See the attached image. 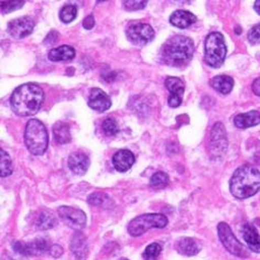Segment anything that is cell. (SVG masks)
I'll list each match as a JSON object with an SVG mask.
<instances>
[{
    "instance_id": "7c38bea8",
    "label": "cell",
    "mask_w": 260,
    "mask_h": 260,
    "mask_svg": "<svg viewBox=\"0 0 260 260\" xmlns=\"http://www.w3.org/2000/svg\"><path fill=\"white\" fill-rule=\"evenodd\" d=\"M88 106L96 110V112L104 113L112 106V101H110V97L104 92V90H102L101 88L94 87L90 89Z\"/></svg>"
},
{
    "instance_id": "603a6c76",
    "label": "cell",
    "mask_w": 260,
    "mask_h": 260,
    "mask_svg": "<svg viewBox=\"0 0 260 260\" xmlns=\"http://www.w3.org/2000/svg\"><path fill=\"white\" fill-rule=\"evenodd\" d=\"M211 86L220 94H229L234 87V80L231 76L218 75L210 81Z\"/></svg>"
},
{
    "instance_id": "52a82bcc",
    "label": "cell",
    "mask_w": 260,
    "mask_h": 260,
    "mask_svg": "<svg viewBox=\"0 0 260 260\" xmlns=\"http://www.w3.org/2000/svg\"><path fill=\"white\" fill-rule=\"evenodd\" d=\"M217 231L220 242H222L225 248L231 253L242 258L248 257V250H247V248L242 243L238 242L229 225L226 223H219L217 226Z\"/></svg>"
},
{
    "instance_id": "4dcf8cb0",
    "label": "cell",
    "mask_w": 260,
    "mask_h": 260,
    "mask_svg": "<svg viewBox=\"0 0 260 260\" xmlns=\"http://www.w3.org/2000/svg\"><path fill=\"white\" fill-rule=\"evenodd\" d=\"M102 128L104 134L106 136H115L119 132L118 123H117V121L114 118H107L104 120Z\"/></svg>"
},
{
    "instance_id": "1f68e13d",
    "label": "cell",
    "mask_w": 260,
    "mask_h": 260,
    "mask_svg": "<svg viewBox=\"0 0 260 260\" xmlns=\"http://www.w3.org/2000/svg\"><path fill=\"white\" fill-rule=\"evenodd\" d=\"M2 5V11L3 14H9L11 11L18 10L19 8H21L24 5V2H19V0H15V2H2L0 3Z\"/></svg>"
},
{
    "instance_id": "4316f807",
    "label": "cell",
    "mask_w": 260,
    "mask_h": 260,
    "mask_svg": "<svg viewBox=\"0 0 260 260\" xmlns=\"http://www.w3.org/2000/svg\"><path fill=\"white\" fill-rule=\"evenodd\" d=\"M0 162H2V165H0L2 166V172H0V174H2L3 178L8 177V175L12 173L14 168H12V161L10 155L5 150L0 151Z\"/></svg>"
},
{
    "instance_id": "4fadbf2b",
    "label": "cell",
    "mask_w": 260,
    "mask_h": 260,
    "mask_svg": "<svg viewBox=\"0 0 260 260\" xmlns=\"http://www.w3.org/2000/svg\"><path fill=\"white\" fill-rule=\"evenodd\" d=\"M14 248L17 252L21 253L24 256H37V255H42L45 251L48 250V243L45 242L44 239H37L35 242L31 243H22V242H17L14 245Z\"/></svg>"
},
{
    "instance_id": "8992f818",
    "label": "cell",
    "mask_w": 260,
    "mask_h": 260,
    "mask_svg": "<svg viewBox=\"0 0 260 260\" xmlns=\"http://www.w3.org/2000/svg\"><path fill=\"white\" fill-rule=\"evenodd\" d=\"M168 218L164 214H144L134 218L128 225V233L134 237H138L150 229H165Z\"/></svg>"
},
{
    "instance_id": "8d00e7d4",
    "label": "cell",
    "mask_w": 260,
    "mask_h": 260,
    "mask_svg": "<svg viewBox=\"0 0 260 260\" xmlns=\"http://www.w3.org/2000/svg\"><path fill=\"white\" fill-rule=\"evenodd\" d=\"M57 37H58V35H57V32H56V31H51L50 34L48 35V37L45 38L44 43H47V44L55 43V42L57 41Z\"/></svg>"
},
{
    "instance_id": "ac0fdd59",
    "label": "cell",
    "mask_w": 260,
    "mask_h": 260,
    "mask_svg": "<svg viewBox=\"0 0 260 260\" xmlns=\"http://www.w3.org/2000/svg\"><path fill=\"white\" fill-rule=\"evenodd\" d=\"M195 22H197V17L186 10L174 11L170 17V23L180 29H185Z\"/></svg>"
},
{
    "instance_id": "8fae6325",
    "label": "cell",
    "mask_w": 260,
    "mask_h": 260,
    "mask_svg": "<svg viewBox=\"0 0 260 260\" xmlns=\"http://www.w3.org/2000/svg\"><path fill=\"white\" fill-rule=\"evenodd\" d=\"M165 84H166V87L169 89V92H170V97H169L168 100L169 106L172 108L180 106L184 95V89H185L184 82L181 79H179V77L169 76L166 79Z\"/></svg>"
},
{
    "instance_id": "277c9868",
    "label": "cell",
    "mask_w": 260,
    "mask_h": 260,
    "mask_svg": "<svg viewBox=\"0 0 260 260\" xmlns=\"http://www.w3.org/2000/svg\"><path fill=\"white\" fill-rule=\"evenodd\" d=\"M24 142L28 150L35 155L43 154L48 149L49 136L47 128L38 119H30L24 130Z\"/></svg>"
},
{
    "instance_id": "cb8c5ba5",
    "label": "cell",
    "mask_w": 260,
    "mask_h": 260,
    "mask_svg": "<svg viewBox=\"0 0 260 260\" xmlns=\"http://www.w3.org/2000/svg\"><path fill=\"white\" fill-rule=\"evenodd\" d=\"M53 134L57 144L67 145L71 141L70 126L67 122H63V121L56 122L53 128Z\"/></svg>"
},
{
    "instance_id": "d4e9b609",
    "label": "cell",
    "mask_w": 260,
    "mask_h": 260,
    "mask_svg": "<svg viewBox=\"0 0 260 260\" xmlns=\"http://www.w3.org/2000/svg\"><path fill=\"white\" fill-rule=\"evenodd\" d=\"M76 16H77V8L74 5H65L60 11V19L64 23L72 22L73 20H75Z\"/></svg>"
},
{
    "instance_id": "e0dca14e",
    "label": "cell",
    "mask_w": 260,
    "mask_h": 260,
    "mask_svg": "<svg viewBox=\"0 0 260 260\" xmlns=\"http://www.w3.org/2000/svg\"><path fill=\"white\" fill-rule=\"evenodd\" d=\"M177 250L183 256H195L202 249V245L197 239L191 237H183L177 243Z\"/></svg>"
},
{
    "instance_id": "7a4b0ae2",
    "label": "cell",
    "mask_w": 260,
    "mask_h": 260,
    "mask_svg": "<svg viewBox=\"0 0 260 260\" xmlns=\"http://www.w3.org/2000/svg\"><path fill=\"white\" fill-rule=\"evenodd\" d=\"M194 42L185 36H174L162 47L161 56L169 67H185L192 60L194 54Z\"/></svg>"
},
{
    "instance_id": "83f0119b",
    "label": "cell",
    "mask_w": 260,
    "mask_h": 260,
    "mask_svg": "<svg viewBox=\"0 0 260 260\" xmlns=\"http://www.w3.org/2000/svg\"><path fill=\"white\" fill-rule=\"evenodd\" d=\"M169 184V175L166 172L154 173L150 179V186L153 188H165Z\"/></svg>"
},
{
    "instance_id": "74e56055",
    "label": "cell",
    "mask_w": 260,
    "mask_h": 260,
    "mask_svg": "<svg viewBox=\"0 0 260 260\" xmlns=\"http://www.w3.org/2000/svg\"><path fill=\"white\" fill-rule=\"evenodd\" d=\"M252 92L255 95L260 96V77H258V79L252 83Z\"/></svg>"
},
{
    "instance_id": "ba28073f",
    "label": "cell",
    "mask_w": 260,
    "mask_h": 260,
    "mask_svg": "<svg viewBox=\"0 0 260 260\" xmlns=\"http://www.w3.org/2000/svg\"><path fill=\"white\" fill-rule=\"evenodd\" d=\"M128 40L135 45H146L154 39V30L150 24L144 22H133L128 25L126 30Z\"/></svg>"
},
{
    "instance_id": "5b68a950",
    "label": "cell",
    "mask_w": 260,
    "mask_h": 260,
    "mask_svg": "<svg viewBox=\"0 0 260 260\" xmlns=\"http://www.w3.org/2000/svg\"><path fill=\"white\" fill-rule=\"evenodd\" d=\"M204 49L205 63L214 69L222 67L227 53V48L223 35L219 34V32H212V34H210L206 37Z\"/></svg>"
},
{
    "instance_id": "9c48e42d",
    "label": "cell",
    "mask_w": 260,
    "mask_h": 260,
    "mask_svg": "<svg viewBox=\"0 0 260 260\" xmlns=\"http://www.w3.org/2000/svg\"><path fill=\"white\" fill-rule=\"evenodd\" d=\"M58 216L68 226L75 230H81L86 224V215L81 210L71 206H61L57 210Z\"/></svg>"
},
{
    "instance_id": "6da1fadb",
    "label": "cell",
    "mask_w": 260,
    "mask_h": 260,
    "mask_svg": "<svg viewBox=\"0 0 260 260\" xmlns=\"http://www.w3.org/2000/svg\"><path fill=\"white\" fill-rule=\"evenodd\" d=\"M43 101V89L38 84L27 83L14 90L10 97V105L17 115L28 117L39 112Z\"/></svg>"
},
{
    "instance_id": "44dd1931",
    "label": "cell",
    "mask_w": 260,
    "mask_h": 260,
    "mask_svg": "<svg viewBox=\"0 0 260 260\" xmlns=\"http://www.w3.org/2000/svg\"><path fill=\"white\" fill-rule=\"evenodd\" d=\"M234 123L240 129L256 126L260 123V113L258 110H251L246 114H239L234 118Z\"/></svg>"
},
{
    "instance_id": "30bf717a",
    "label": "cell",
    "mask_w": 260,
    "mask_h": 260,
    "mask_svg": "<svg viewBox=\"0 0 260 260\" xmlns=\"http://www.w3.org/2000/svg\"><path fill=\"white\" fill-rule=\"evenodd\" d=\"M35 20L31 17H21L14 19L8 23V31L12 38L23 39L31 35L35 29Z\"/></svg>"
},
{
    "instance_id": "f1b7e54d",
    "label": "cell",
    "mask_w": 260,
    "mask_h": 260,
    "mask_svg": "<svg viewBox=\"0 0 260 260\" xmlns=\"http://www.w3.org/2000/svg\"><path fill=\"white\" fill-rule=\"evenodd\" d=\"M161 251L162 247L157 243H153L147 247L142 257H144L145 260H157L158 257L160 256Z\"/></svg>"
},
{
    "instance_id": "ab89813d",
    "label": "cell",
    "mask_w": 260,
    "mask_h": 260,
    "mask_svg": "<svg viewBox=\"0 0 260 260\" xmlns=\"http://www.w3.org/2000/svg\"><path fill=\"white\" fill-rule=\"evenodd\" d=\"M125 260H127V259H125Z\"/></svg>"
},
{
    "instance_id": "f546056e",
    "label": "cell",
    "mask_w": 260,
    "mask_h": 260,
    "mask_svg": "<svg viewBox=\"0 0 260 260\" xmlns=\"http://www.w3.org/2000/svg\"><path fill=\"white\" fill-rule=\"evenodd\" d=\"M108 201H110L108 195L102 192H95L88 198V203L93 206H105Z\"/></svg>"
},
{
    "instance_id": "836d02e7",
    "label": "cell",
    "mask_w": 260,
    "mask_h": 260,
    "mask_svg": "<svg viewBox=\"0 0 260 260\" xmlns=\"http://www.w3.org/2000/svg\"><path fill=\"white\" fill-rule=\"evenodd\" d=\"M123 8L127 11H135V10H140L144 9L148 2H137V0H134V2H123Z\"/></svg>"
},
{
    "instance_id": "3957f363",
    "label": "cell",
    "mask_w": 260,
    "mask_h": 260,
    "mask_svg": "<svg viewBox=\"0 0 260 260\" xmlns=\"http://www.w3.org/2000/svg\"><path fill=\"white\" fill-rule=\"evenodd\" d=\"M231 192L236 199L245 200L260 190V171L251 166L238 168L231 179Z\"/></svg>"
},
{
    "instance_id": "d6986e66",
    "label": "cell",
    "mask_w": 260,
    "mask_h": 260,
    "mask_svg": "<svg viewBox=\"0 0 260 260\" xmlns=\"http://www.w3.org/2000/svg\"><path fill=\"white\" fill-rule=\"evenodd\" d=\"M71 250L73 251L76 258L82 259L87 255L88 252V244L87 239L81 232H76L71 239Z\"/></svg>"
},
{
    "instance_id": "2e32d148",
    "label": "cell",
    "mask_w": 260,
    "mask_h": 260,
    "mask_svg": "<svg viewBox=\"0 0 260 260\" xmlns=\"http://www.w3.org/2000/svg\"><path fill=\"white\" fill-rule=\"evenodd\" d=\"M211 146L213 148V150L218 153L224 152L225 149L227 148L226 132L223 123L217 122L214 125L211 135Z\"/></svg>"
},
{
    "instance_id": "e575fe53",
    "label": "cell",
    "mask_w": 260,
    "mask_h": 260,
    "mask_svg": "<svg viewBox=\"0 0 260 260\" xmlns=\"http://www.w3.org/2000/svg\"><path fill=\"white\" fill-rule=\"evenodd\" d=\"M94 25H95V19H94V17H93L92 15H89V16H87L85 19H84L83 27L85 28L86 30L93 29Z\"/></svg>"
},
{
    "instance_id": "f35d334b",
    "label": "cell",
    "mask_w": 260,
    "mask_h": 260,
    "mask_svg": "<svg viewBox=\"0 0 260 260\" xmlns=\"http://www.w3.org/2000/svg\"><path fill=\"white\" fill-rule=\"evenodd\" d=\"M253 8H255V10L260 15V0H257V2H255V5H253Z\"/></svg>"
},
{
    "instance_id": "d6a6232c",
    "label": "cell",
    "mask_w": 260,
    "mask_h": 260,
    "mask_svg": "<svg viewBox=\"0 0 260 260\" xmlns=\"http://www.w3.org/2000/svg\"><path fill=\"white\" fill-rule=\"evenodd\" d=\"M248 41L250 44H258L260 43V23L253 25V27L248 32Z\"/></svg>"
},
{
    "instance_id": "7402d4cb",
    "label": "cell",
    "mask_w": 260,
    "mask_h": 260,
    "mask_svg": "<svg viewBox=\"0 0 260 260\" xmlns=\"http://www.w3.org/2000/svg\"><path fill=\"white\" fill-rule=\"evenodd\" d=\"M49 58L53 62H61V61H71L73 60L75 56V50L74 48L70 47V45H61L52 49L49 52Z\"/></svg>"
},
{
    "instance_id": "d590c367",
    "label": "cell",
    "mask_w": 260,
    "mask_h": 260,
    "mask_svg": "<svg viewBox=\"0 0 260 260\" xmlns=\"http://www.w3.org/2000/svg\"><path fill=\"white\" fill-rule=\"evenodd\" d=\"M50 253H51V256H53L54 258H58L63 253L62 247L58 245H54L53 247H51L50 248Z\"/></svg>"
},
{
    "instance_id": "484cf974",
    "label": "cell",
    "mask_w": 260,
    "mask_h": 260,
    "mask_svg": "<svg viewBox=\"0 0 260 260\" xmlns=\"http://www.w3.org/2000/svg\"><path fill=\"white\" fill-rule=\"evenodd\" d=\"M56 225L55 218L50 213H41L37 219V226L40 230H50Z\"/></svg>"
},
{
    "instance_id": "ffe728a7",
    "label": "cell",
    "mask_w": 260,
    "mask_h": 260,
    "mask_svg": "<svg viewBox=\"0 0 260 260\" xmlns=\"http://www.w3.org/2000/svg\"><path fill=\"white\" fill-rule=\"evenodd\" d=\"M243 237L250 250L260 252V236L255 226L248 223L245 224L243 226Z\"/></svg>"
},
{
    "instance_id": "5bb4252c",
    "label": "cell",
    "mask_w": 260,
    "mask_h": 260,
    "mask_svg": "<svg viewBox=\"0 0 260 260\" xmlns=\"http://www.w3.org/2000/svg\"><path fill=\"white\" fill-rule=\"evenodd\" d=\"M135 161L134 153L127 149H121L113 155V165L119 172H127L134 166Z\"/></svg>"
},
{
    "instance_id": "9a60e30c",
    "label": "cell",
    "mask_w": 260,
    "mask_h": 260,
    "mask_svg": "<svg viewBox=\"0 0 260 260\" xmlns=\"http://www.w3.org/2000/svg\"><path fill=\"white\" fill-rule=\"evenodd\" d=\"M89 164H90L89 158L85 153H81V152L72 153L68 160L70 170L77 175L85 174L89 168Z\"/></svg>"
}]
</instances>
